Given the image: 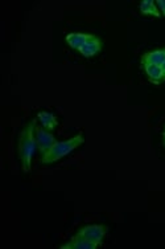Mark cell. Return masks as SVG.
Listing matches in <instances>:
<instances>
[{
	"label": "cell",
	"mask_w": 165,
	"mask_h": 249,
	"mask_svg": "<svg viewBox=\"0 0 165 249\" xmlns=\"http://www.w3.org/2000/svg\"><path fill=\"white\" fill-rule=\"evenodd\" d=\"M37 150L36 142V120H32L19 134V143H17V154L21 162L24 173H29L32 168V159Z\"/></svg>",
	"instance_id": "1"
},
{
	"label": "cell",
	"mask_w": 165,
	"mask_h": 249,
	"mask_svg": "<svg viewBox=\"0 0 165 249\" xmlns=\"http://www.w3.org/2000/svg\"><path fill=\"white\" fill-rule=\"evenodd\" d=\"M85 143V137L82 133L74 135L73 138L66 139V141H62V142H57V143L53 144V147L49 151L41 155V163L43 164H50V163H54L60 159L65 158L66 155H69L70 153H73L74 150L78 149L80 146Z\"/></svg>",
	"instance_id": "2"
},
{
	"label": "cell",
	"mask_w": 165,
	"mask_h": 249,
	"mask_svg": "<svg viewBox=\"0 0 165 249\" xmlns=\"http://www.w3.org/2000/svg\"><path fill=\"white\" fill-rule=\"evenodd\" d=\"M107 227L103 224H89L77 231V235L83 236L90 241L102 245L103 239L107 235Z\"/></svg>",
	"instance_id": "3"
},
{
	"label": "cell",
	"mask_w": 165,
	"mask_h": 249,
	"mask_svg": "<svg viewBox=\"0 0 165 249\" xmlns=\"http://www.w3.org/2000/svg\"><path fill=\"white\" fill-rule=\"evenodd\" d=\"M36 142H37L38 151L41 153V155H44L47 151L52 149L53 144L57 143L58 141H57L56 137L50 131L44 129L43 126L36 124Z\"/></svg>",
	"instance_id": "4"
},
{
	"label": "cell",
	"mask_w": 165,
	"mask_h": 249,
	"mask_svg": "<svg viewBox=\"0 0 165 249\" xmlns=\"http://www.w3.org/2000/svg\"><path fill=\"white\" fill-rule=\"evenodd\" d=\"M102 48H103V41L99 37H97L95 35H91L90 38L85 43V45L78 51V52L86 58L94 57L97 54L102 52Z\"/></svg>",
	"instance_id": "5"
},
{
	"label": "cell",
	"mask_w": 165,
	"mask_h": 249,
	"mask_svg": "<svg viewBox=\"0 0 165 249\" xmlns=\"http://www.w3.org/2000/svg\"><path fill=\"white\" fill-rule=\"evenodd\" d=\"M98 247L99 244H97V243H93L83 236L76 233L66 244L62 245L61 249H97Z\"/></svg>",
	"instance_id": "6"
},
{
	"label": "cell",
	"mask_w": 165,
	"mask_h": 249,
	"mask_svg": "<svg viewBox=\"0 0 165 249\" xmlns=\"http://www.w3.org/2000/svg\"><path fill=\"white\" fill-rule=\"evenodd\" d=\"M143 71L146 73V76L148 77V80L155 84V85H159V84H163L165 82V74L163 72V68L157 67V65H151V64H144L142 65Z\"/></svg>",
	"instance_id": "7"
},
{
	"label": "cell",
	"mask_w": 165,
	"mask_h": 249,
	"mask_svg": "<svg viewBox=\"0 0 165 249\" xmlns=\"http://www.w3.org/2000/svg\"><path fill=\"white\" fill-rule=\"evenodd\" d=\"M140 62H142V65H144V64H151V65L161 67L165 62V48L153 49V51L144 53L142 56Z\"/></svg>",
	"instance_id": "8"
},
{
	"label": "cell",
	"mask_w": 165,
	"mask_h": 249,
	"mask_svg": "<svg viewBox=\"0 0 165 249\" xmlns=\"http://www.w3.org/2000/svg\"><path fill=\"white\" fill-rule=\"evenodd\" d=\"M91 36V34H81V32H73L65 36V43L74 51H80L85 43Z\"/></svg>",
	"instance_id": "9"
},
{
	"label": "cell",
	"mask_w": 165,
	"mask_h": 249,
	"mask_svg": "<svg viewBox=\"0 0 165 249\" xmlns=\"http://www.w3.org/2000/svg\"><path fill=\"white\" fill-rule=\"evenodd\" d=\"M37 120L40 121V124L43 126L44 129H47L48 131H53L57 129L58 126V120L57 117L50 111H38L37 113Z\"/></svg>",
	"instance_id": "10"
},
{
	"label": "cell",
	"mask_w": 165,
	"mask_h": 249,
	"mask_svg": "<svg viewBox=\"0 0 165 249\" xmlns=\"http://www.w3.org/2000/svg\"><path fill=\"white\" fill-rule=\"evenodd\" d=\"M139 10L146 16H153V18H157V19L161 18L160 11L157 8L155 0H143L142 3L139 4Z\"/></svg>",
	"instance_id": "11"
},
{
	"label": "cell",
	"mask_w": 165,
	"mask_h": 249,
	"mask_svg": "<svg viewBox=\"0 0 165 249\" xmlns=\"http://www.w3.org/2000/svg\"><path fill=\"white\" fill-rule=\"evenodd\" d=\"M156 5H157V8L160 11L161 16H164L165 18V0H157V1H156Z\"/></svg>",
	"instance_id": "12"
},
{
	"label": "cell",
	"mask_w": 165,
	"mask_h": 249,
	"mask_svg": "<svg viewBox=\"0 0 165 249\" xmlns=\"http://www.w3.org/2000/svg\"><path fill=\"white\" fill-rule=\"evenodd\" d=\"M163 144H164V147H165V131H164V134H163Z\"/></svg>",
	"instance_id": "13"
},
{
	"label": "cell",
	"mask_w": 165,
	"mask_h": 249,
	"mask_svg": "<svg viewBox=\"0 0 165 249\" xmlns=\"http://www.w3.org/2000/svg\"><path fill=\"white\" fill-rule=\"evenodd\" d=\"M161 68H163V72H164V74H165V62L163 64V65H161Z\"/></svg>",
	"instance_id": "14"
}]
</instances>
